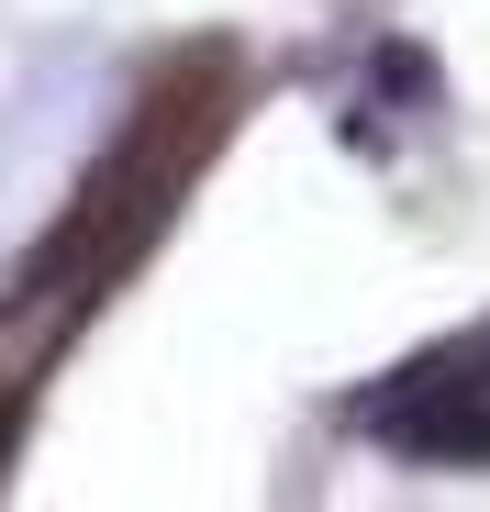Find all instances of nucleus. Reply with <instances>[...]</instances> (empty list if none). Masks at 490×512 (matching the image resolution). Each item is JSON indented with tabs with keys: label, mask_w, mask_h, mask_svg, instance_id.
Here are the masks:
<instances>
[{
	"label": "nucleus",
	"mask_w": 490,
	"mask_h": 512,
	"mask_svg": "<svg viewBox=\"0 0 490 512\" xmlns=\"http://www.w3.org/2000/svg\"><path fill=\"white\" fill-rule=\"evenodd\" d=\"M234 112H245V56L234 45H179L134 90V112L112 123V145L78 167L67 212L34 234V256L12 268V290H0V390H23L67 334L156 256V234L179 223V201L201 190V167L223 156Z\"/></svg>",
	"instance_id": "nucleus-1"
},
{
	"label": "nucleus",
	"mask_w": 490,
	"mask_h": 512,
	"mask_svg": "<svg viewBox=\"0 0 490 512\" xmlns=\"http://www.w3.org/2000/svg\"><path fill=\"white\" fill-rule=\"evenodd\" d=\"M357 435H379L390 457H413V468H490V323L446 334V346H424V357H401L357 401Z\"/></svg>",
	"instance_id": "nucleus-2"
}]
</instances>
